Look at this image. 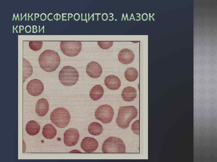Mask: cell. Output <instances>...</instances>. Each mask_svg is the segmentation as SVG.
Instances as JSON below:
<instances>
[{
	"label": "cell",
	"mask_w": 217,
	"mask_h": 162,
	"mask_svg": "<svg viewBox=\"0 0 217 162\" xmlns=\"http://www.w3.org/2000/svg\"><path fill=\"white\" fill-rule=\"evenodd\" d=\"M60 58L58 53L51 50H46L40 55L38 62L44 70L52 72L55 70L60 63Z\"/></svg>",
	"instance_id": "1"
},
{
	"label": "cell",
	"mask_w": 217,
	"mask_h": 162,
	"mask_svg": "<svg viewBox=\"0 0 217 162\" xmlns=\"http://www.w3.org/2000/svg\"><path fill=\"white\" fill-rule=\"evenodd\" d=\"M137 115V110L134 106L120 107L116 120L117 125L122 129L127 128L129 127L130 123Z\"/></svg>",
	"instance_id": "2"
},
{
	"label": "cell",
	"mask_w": 217,
	"mask_h": 162,
	"mask_svg": "<svg viewBox=\"0 0 217 162\" xmlns=\"http://www.w3.org/2000/svg\"><path fill=\"white\" fill-rule=\"evenodd\" d=\"M79 78L78 72L74 68L70 66H64L60 70L58 79L61 83L66 86L75 85Z\"/></svg>",
	"instance_id": "3"
},
{
	"label": "cell",
	"mask_w": 217,
	"mask_h": 162,
	"mask_svg": "<svg viewBox=\"0 0 217 162\" xmlns=\"http://www.w3.org/2000/svg\"><path fill=\"white\" fill-rule=\"evenodd\" d=\"M102 150L104 153H124L126 152V146L121 139L111 136L105 140Z\"/></svg>",
	"instance_id": "4"
},
{
	"label": "cell",
	"mask_w": 217,
	"mask_h": 162,
	"mask_svg": "<svg viewBox=\"0 0 217 162\" xmlns=\"http://www.w3.org/2000/svg\"><path fill=\"white\" fill-rule=\"evenodd\" d=\"M71 117L68 111L63 107H58L51 112L50 119L52 122L59 128H64L69 123Z\"/></svg>",
	"instance_id": "5"
},
{
	"label": "cell",
	"mask_w": 217,
	"mask_h": 162,
	"mask_svg": "<svg viewBox=\"0 0 217 162\" xmlns=\"http://www.w3.org/2000/svg\"><path fill=\"white\" fill-rule=\"evenodd\" d=\"M114 115L113 108L109 105L100 106L96 110L95 116L96 118L104 124H108L112 121Z\"/></svg>",
	"instance_id": "6"
},
{
	"label": "cell",
	"mask_w": 217,
	"mask_h": 162,
	"mask_svg": "<svg viewBox=\"0 0 217 162\" xmlns=\"http://www.w3.org/2000/svg\"><path fill=\"white\" fill-rule=\"evenodd\" d=\"M82 44L80 41H62L60 48L63 53L69 57L75 56L80 52Z\"/></svg>",
	"instance_id": "7"
},
{
	"label": "cell",
	"mask_w": 217,
	"mask_h": 162,
	"mask_svg": "<svg viewBox=\"0 0 217 162\" xmlns=\"http://www.w3.org/2000/svg\"><path fill=\"white\" fill-rule=\"evenodd\" d=\"M79 138L78 131L75 128H69L65 131L64 134V143L68 146H72L76 145Z\"/></svg>",
	"instance_id": "8"
},
{
	"label": "cell",
	"mask_w": 217,
	"mask_h": 162,
	"mask_svg": "<svg viewBox=\"0 0 217 162\" xmlns=\"http://www.w3.org/2000/svg\"><path fill=\"white\" fill-rule=\"evenodd\" d=\"M27 90L28 92L33 96H38L44 90V85L40 80L34 79L29 81L27 86Z\"/></svg>",
	"instance_id": "9"
},
{
	"label": "cell",
	"mask_w": 217,
	"mask_h": 162,
	"mask_svg": "<svg viewBox=\"0 0 217 162\" xmlns=\"http://www.w3.org/2000/svg\"><path fill=\"white\" fill-rule=\"evenodd\" d=\"M86 71L87 74L91 77L96 78L101 75L102 70L100 64L97 62L93 61L87 65Z\"/></svg>",
	"instance_id": "10"
},
{
	"label": "cell",
	"mask_w": 217,
	"mask_h": 162,
	"mask_svg": "<svg viewBox=\"0 0 217 162\" xmlns=\"http://www.w3.org/2000/svg\"><path fill=\"white\" fill-rule=\"evenodd\" d=\"M80 146L82 149L86 152H91L97 149L98 146V143L94 138L87 137L82 140Z\"/></svg>",
	"instance_id": "11"
},
{
	"label": "cell",
	"mask_w": 217,
	"mask_h": 162,
	"mask_svg": "<svg viewBox=\"0 0 217 162\" xmlns=\"http://www.w3.org/2000/svg\"><path fill=\"white\" fill-rule=\"evenodd\" d=\"M135 55L133 52L128 49H124L119 52L118 58L121 63L127 64L131 63L134 61Z\"/></svg>",
	"instance_id": "12"
},
{
	"label": "cell",
	"mask_w": 217,
	"mask_h": 162,
	"mask_svg": "<svg viewBox=\"0 0 217 162\" xmlns=\"http://www.w3.org/2000/svg\"><path fill=\"white\" fill-rule=\"evenodd\" d=\"M49 110V104L44 98L39 99L37 101L35 107V112L39 116L42 117L46 115Z\"/></svg>",
	"instance_id": "13"
},
{
	"label": "cell",
	"mask_w": 217,
	"mask_h": 162,
	"mask_svg": "<svg viewBox=\"0 0 217 162\" xmlns=\"http://www.w3.org/2000/svg\"><path fill=\"white\" fill-rule=\"evenodd\" d=\"M104 83L108 88L112 90H117L121 86L120 79L114 75L107 76L104 80Z\"/></svg>",
	"instance_id": "14"
},
{
	"label": "cell",
	"mask_w": 217,
	"mask_h": 162,
	"mask_svg": "<svg viewBox=\"0 0 217 162\" xmlns=\"http://www.w3.org/2000/svg\"><path fill=\"white\" fill-rule=\"evenodd\" d=\"M137 91L136 89L132 86H128L124 88L122 91L121 97L126 101H133L136 98Z\"/></svg>",
	"instance_id": "15"
},
{
	"label": "cell",
	"mask_w": 217,
	"mask_h": 162,
	"mask_svg": "<svg viewBox=\"0 0 217 162\" xmlns=\"http://www.w3.org/2000/svg\"><path fill=\"white\" fill-rule=\"evenodd\" d=\"M104 92V89L102 86L100 85H97L91 89L90 96L93 100H97L102 97Z\"/></svg>",
	"instance_id": "16"
},
{
	"label": "cell",
	"mask_w": 217,
	"mask_h": 162,
	"mask_svg": "<svg viewBox=\"0 0 217 162\" xmlns=\"http://www.w3.org/2000/svg\"><path fill=\"white\" fill-rule=\"evenodd\" d=\"M42 134L45 138L52 139L56 136L57 131L55 128L52 124H48L43 127Z\"/></svg>",
	"instance_id": "17"
},
{
	"label": "cell",
	"mask_w": 217,
	"mask_h": 162,
	"mask_svg": "<svg viewBox=\"0 0 217 162\" xmlns=\"http://www.w3.org/2000/svg\"><path fill=\"white\" fill-rule=\"evenodd\" d=\"M40 129V126L39 124L34 120L29 121L26 125V131L30 135L33 136L37 134Z\"/></svg>",
	"instance_id": "18"
},
{
	"label": "cell",
	"mask_w": 217,
	"mask_h": 162,
	"mask_svg": "<svg viewBox=\"0 0 217 162\" xmlns=\"http://www.w3.org/2000/svg\"><path fill=\"white\" fill-rule=\"evenodd\" d=\"M33 72V68L29 62L23 58V82L30 77Z\"/></svg>",
	"instance_id": "19"
},
{
	"label": "cell",
	"mask_w": 217,
	"mask_h": 162,
	"mask_svg": "<svg viewBox=\"0 0 217 162\" xmlns=\"http://www.w3.org/2000/svg\"><path fill=\"white\" fill-rule=\"evenodd\" d=\"M89 133L93 135H98L102 133L103 128L99 123L97 122H93L90 123L88 127Z\"/></svg>",
	"instance_id": "20"
},
{
	"label": "cell",
	"mask_w": 217,
	"mask_h": 162,
	"mask_svg": "<svg viewBox=\"0 0 217 162\" xmlns=\"http://www.w3.org/2000/svg\"><path fill=\"white\" fill-rule=\"evenodd\" d=\"M138 72L134 68H129L124 72V76L127 80L132 82L135 81L138 76Z\"/></svg>",
	"instance_id": "21"
},
{
	"label": "cell",
	"mask_w": 217,
	"mask_h": 162,
	"mask_svg": "<svg viewBox=\"0 0 217 162\" xmlns=\"http://www.w3.org/2000/svg\"><path fill=\"white\" fill-rule=\"evenodd\" d=\"M29 46L32 50L35 51H39L42 46V41H30Z\"/></svg>",
	"instance_id": "22"
},
{
	"label": "cell",
	"mask_w": 217,
	"mask_h": 162,
	"mask_svg": "<svg viewBox=\"0 0 217 162\" xmlns=\"http://www.w3.org/2000/svg\"><path fill=\"white\" fill-rule=\"evenodd\" d=\"M113 44L112 41H99L98 42V44L99 46L102 49H108L111 47Z\"/></svg>",
	"instance_id": "23"
},
{
	"label": "cell",
	"mask_w": 217,
	"mask_h": 162,
	"mask_svg": "<svg viewBox=\"0 0 217 162\" xmlns=\"http://www.w3.org/2000/svg\"><path fill=\"white\" fill-rule=\"evenodd\" d=\"M131 129L133 133L137 135L139 134V120L138 119L132 124L131 125Z\"/></svg>",
	"instance_id": "24"
}]
</instances>
